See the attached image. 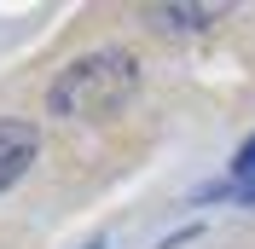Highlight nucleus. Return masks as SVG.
<instances>
[{
	"label": "nucleus",
	"mask_w": 255,
	"mask_h": 249,
	"mask_svg": "<svg viewBox=\"0 0 255 249\" xmlns=\"http://www.w3.org/2000/svg\"><path fill=\"white\" fill-rule=\"evenodd\" d=\"M139 81V64L128 47H93L76 64H64L47 87V116L76 122V116H105L111 105H122Z\"/></svg>",
	"instance_id": "1"
},
{
	"label": "nucleus",
	"mask_w": 255,
	"mask_h": 249,
	"mask_svg": "<svg viewBox=\"0 0 255 249\" xmlns=\"http://www.w3.org/2000/svg\"><path fill=\"white\" fill-rule=\"evenodd\" d=\"M35 151H41L35 122H23V116H0V191H12L17 180L29 174Z\"/></svg>",
	"instance_id": "2"
},
{
	"label": "nucleus",
	"mask_w": 255,
	"mask_h": 249,
	"mask_svg": "<svg viewBox=\"0 0 255 249\" xmlns=\"http://www.w3.org/2000/svg\"><path fill=\"white\" fill-rule=\"evenodd\" d=\"M226 6H151V23L157 29H174V35H191V29H209L221 23Z\"/></svg>",
	"instance_id": "3"
},
{
	"label": "nucleus",
	"mask_w": 255,
	"mask_h": 249,
	"mask_svg": "<svg viewBox=\"0 0 255 249\" xmlns=\"http://www.w3.org/2000/svg\"><path fill=\"white\" fill-rule=\"evenodd\" d=\"M232 168H238V180H244V186L255 180V139H250V145L238 151V162H232Z\"/></svg>",
	"instance_id": "4"
},
{
	"label": "nucleus",
	"mask_w": 255,
	"mask_h": 249,
	"mask_svg": "<svg viewBox=\"0 0 255 249\" xmlns=\"http://www.w3.org/2000/svg\"><path fill=\"white\" fill-rule=\"evenodd\" d=\"M215 197H244V203H255V180H250V186H232V191H215Z\"/></svg>",
	"instance_id": "5"
},
{
	"label": "nucleus",
	"mask_w": 255,
	"mask_h": 249,
	"mask_svg": "<svg viewBox=\"0 0 255 249\" xmlns=\"http://www.w3.org/2000/svg\"><path fill=\"white\" fill-rule=\"evenodd\" d=\"M87 249H105V244H87Z\"/></svg>",
	"instance_id": "6"
}]
</instances>
